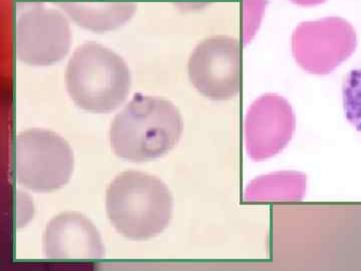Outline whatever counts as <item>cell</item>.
Listing matches in <instances>:
<instances>
[{
  "instance_id": "9",
  "label": "cell",
  "mask_w": 361,
  "mask_h": 271,
  "mask_svg": "<svg viewBox=\"0 0 361 271\" xmlns=\"http://www.w3.org/2000/svg\"><path fill=\"white\" fill-rule=\"evenodd\" d=\"M342 95L346 119L361 132V68L349 71L344 80Z\"/></svg>"
},
{
  "instance_id": "8",
  "label": "cell",
  "mask_w": 361,
  "mask_h": 271,
  "mask_svg": "<svg viewBox=\"0 0 361 271\" xmlns=\"http://www.w3.org/2000/svg\"><path fill=\"white\" fill-rule=\"evenodd\" d=\"M59 6L78 25L94 32L121 28L137 11L133 2H63Z\"/></svg>"
},
{
  "instance_id": "1",
  "label": "cell",
  "mask_w": 361,
  "mask_h": 271,
  "mask_svg": "<svg viewBox=\"0 0 361 271\" xmlns=\"http://www.w3.org/2000/svg\"><path fill=\"white\" fill-rule=\"evenodd\" d=\"M184 123L172 102L135 94L111 126V144L120 158L145 162L160 158L179 142Z\"/></svg>"
},
{
  "instance_id": "7",
  "label": "cell",
  "mask_w": 361,
  "mask_h": 271,
  "mask_svg": "<svg viewBox=\"0 0 361 271\" xmlns=\"http://www.w3.org/2000/svg\"><path fill=\"white\" fill-rule=\"evenodd\" d=\"M44 251L47 258L56 260H94L104 256L99 230L77 212L61 213L51 220L44 235Z\"/></svg>"
},
{
  "instance_id": "5",
  "label": "cell",
  "mask_w": 361,
  "mask_h": 271,
  "mask_svg": "<svg viewBox=\"0 0 361 271\" xmlns=\"http://www.w3.org/2000/svg\"><path fill=\"white\" fill-rule=\"evenodd\" d=\"M188 73L195 89L213 101L238 96L241 88V51L238 40L228 35L204 40L192 52Z\"/></svg>"
},
{
  "instance_id": "2",
  "label": "cell",
  "mask_w": 361,
  "mask_h": 271,
  "mask_svg": "<svg viewBox=\"0 0 361 271\" xmlns=\"http://www.w3.org/2000/svg\"><path fill=\"white\" fill-rule=\"evenodd\" d=\"M174 209L167 185L147 173L127 171L106 191V213L123 236L132 240L155 237L166 229Z\"/></svg>"
},
{
  "instance_id": "3",
  "label": "cell",
  "mask_w": 361,
  "mask_h": 271,
  "mask_svg": "<svg viewBox=\"0 0 361 271\" xmlns=\"http://www.w3.org/2000/svg\"><path fill=\"white\" fill-rule=\"evenodd\" d=\"M66 88L78 108L92 113H110L127 99L132 73L115 52L87 42L73 52L66 68Z\"/></svg>"
},
{
  "instance_id": "6",
  "label": "cell",
  "mask_w": 361,
  "mask_h": 271,
  "mask_svg": "<svg viewBox=\"0 0 361 271\" xmlns=\"http://www.w3.org/2000/svg\"><path fill=\"white\" fill-rule=\"evenodd\" d=\"M70 21L61 11L37 6L21 14L16 28V54L26 65L45 66L70 52Z\"/></svg>"
},
{
  "instance_id": "4",
  "label": "cell",
  "mask_w": 361,
  "mask_h": 271,
  "mask_svg": "<svg viewBox=\"0 0 361 271\" xmlns=\"http://www.w3.org/2000/svg\"><path fill=\"white\" fill-rule=\"evenodd\" d=\"M16 179L37 192H52L65 186L75 167L73 150L51 131L30 129L16 141Z\"/></svg>"
}]
</instances>
